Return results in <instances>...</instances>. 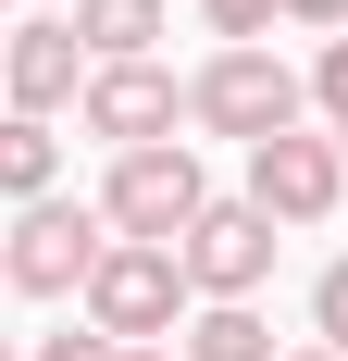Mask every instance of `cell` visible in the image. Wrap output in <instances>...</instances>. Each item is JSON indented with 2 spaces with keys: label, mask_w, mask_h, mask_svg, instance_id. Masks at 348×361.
Segmentation results:
<instances>
[{
  "label": "cell",
  "mask_w": 348,
  "mask_h": 361,
  "mask_svg": "<svg viewBox=\"0 0 348 361\" xmlns=\"http://www.w3.org/2000/svg\"><path fill=\"white\" fill-rule=\"evenodd\" d=\"M50 175H63V137L37 112H0V200H50Z\"/></svg>",
  "instance_id": "10"
},
{
  "label": "cell",
  "mask_w": 348,
  "mask_h": 361,
  "mask_svg": "<svg viewBox=\"0 0 348 361\" xmlns=\"http://www.w3.org/2000/svg\"><path fill=\"white\" fill-rule=\"evenodd\" d=\"M0 13H13V0H0Z\"/></svg>",
  "instance_id": "20"
},
{
  "label": "cell",
  "mask_w": 348,
  "mask_h": 361,
  "mask_svg": "<svg viewBox=\"0 0 348 361\" xmlns=\"http://www.w3.org/2000/svg\"><path fill=\"white\" fill-rule=\"evenodd\" d=\"M87 137H112V149H162L174 137V112H187V87H174L162 63H87Z\"/></svg>",
  "instance_id": "7"
},
{
  "label": "cell",
  "mask_w": 348,
  "mask_h": 361,
  "mask_svg": "<svg viewBox=\"0 0 348 361\" xmlns=\"http://www.w3.org/2000/svg\"><path fill=\"white\" fill-rule=\"evenodd\" d=\"M311 100H323V125L348 137V37H323V63H311Z\"/></svg>",
  "instance_id": "12"
},
{
  "label": "cell",
  "mask_w": 348,
  "mask_h": 361,
  "mask_svg": "<svg viewBox=\"0 0 348 361\" xmlns=\"http://www.w3.org/2000/svg\"><path fill=\"white\" fill-rule=\"evenodd\" d=\"M112 250V212L100 200H25V224H13V250H0V287H25V299H63L87 287Z\"/></svg>",
  "instance_id": "3"
},
{
  "label": "cell",
  "mask_w": 348,
  "mask_h": 361,
  "mask_svg": "<svg viewBox=\"0 0 348 361\" xmlns=\"http://www.w3.org/2000/svg\"><path fill=\"white\" fill-rule=\"evenodd\" d=\"M0 361H13V336H0Z\"/></svg>",
  "instance_id": "19"
},
{
  "label": "cell",
  "mask_w": 348,
  "mask_h": 361,
  "mask_svg": "<svg viewBox=\"0 0 348 361\" xmlns=\"http://www.w3.org/2000/svg\"><path fill=\"white\" fill-rule=\"evenodd\" d=\"M75 37H87V63H149L162 0H75Z\"/></svg>",
  "instance_id": "9"
},
{
  "label": "cell",
  "mask_w": 348,
  "mask_h": 361,
  "mask_svg": "<svg viewBox=\"0 0 348 361\" xmlns=\"http://www.w3.org/2000/svg\"><path fill=\"white\" fill-rule=\"evenodd\" d=\"M336 149H348V137H336Z\"/></svg>",
  "instance_id": "22"
},
{
  "label": "cell",
  "mask_w": 348,
  "mask_h": 361,
  "mask_svg": "<svg viewBox=\"0 0 348 361\" xmlns=\"http://www.w3.org/2000/svg\"><path fill=\"white\" fill-rule=\"evenodd\" d=\"M199 13H211V37H224V50H249V37L274 25V0H199Z\"/></svg>",
  "instance_id": "14"
},
{
  "label": "cell",
  "mask_w": 348,
  "mask_h": 361,
  "mask_svg": "<svg viewBox=\"0 0 348 361\" xmlns=\"http://www.w3.org/2000/svg\"><path fill=\"white\" fill-rule=\"evenodd\" d=\"M174 312H187V262L162 237H112L100 274H87V324L112 349H149V336H174Z\"/></svg>",
  "instance_id": "2"
},
{
  "label": "cell",
  "mask_w": 348,
  "mask_h": 361,
  "mask_svg": "<svg viewBox=\"0 0 348 361\" xmlns=\"http://www.w3.org/2000/svg\"><path fill=\"white\" fill-rule=\"evenodd\" d=\"M37 361H112V336H100V324H87V336H50Z\"/></svg>",
  "instance_id": "15"
},
{
  "label": "cell",
  "mask_w": 348,
  "mask_h": 361,
  "mask_svg": "<svg viewBox=\"0 0 348 361\" xmlns=\"http://www.w3.org/2000/svg\"><path fill=\"white\" fill-rule=\"evenodd\" d=\"M274 237H286V224L261 212V200H211V212L174 237V262H187V287H199V299H249L261 274H274Z\"/></svg>",
  "instance_id": "5"
},
{
  "label": "cell",
  "mask_w": 348,
  "mask_h": 361,
  "mask_svg": "<svg viewBox=\"0 0 348 361\" xmlns=\"http://www.w3.org/2000/svg\"><path fill=\"white\" fill-rule=\"evenodd\" d=\"M299 100H311V75H286L261 37H249V50H211V63L187 75V125H211V137H237V149L286 137V125H299Z\"/></svg>",
  "instance_id": "1"
},
{
  "label": "cell",
  "mask_w": 348,
  "mask_h": 361,
  "mask_svg": "<svg viewBox=\"0 0 348 361\" xmlns=\"http://www.w3.org/2000/svg\"><path fill=\"white\" fill-rule=\"evenodd\" d=\"M112 361H162V349H112Z\"/></svg>",
  "instance_id": "17"
},
{
  "label": "cell",
  "mask_w": 348,
  "mask_h": 361,
  "mask_svg": "<svg viewBox=\"0 0 348 361\" xmlns=\"http://www.w3.org/2000/svg\"><path fill=\"white\" fill-rule=\"evenodd\" d=\"M0 87H13V112H37V125L63 100H87V37H75V13H37V25L0 37Z\"/></svg>",
  "instance_id": "8"
},
{
  "label": "cell",
  "mask_w": 348,
  "mask_h": 361,
  "mask_svg": "<svg viewBox=\"0 0 348 361\" xmlns=\"http://www.w3.org/2000/svg\"><path fill=\"white\" fill-rule=\"evenodd\" d=\"M0 37H13V25H0Z\"/></svg>",
  "instance_id": "21"
},
{
  "label": "cell",
  "mask_w": 348,
  "mask_h": 361,
  "mask_svg": "<svg viewBox=\"0 0 348 361\" xmlns=\"http://www.w3.org/2000/svg\"><path fill=\"white\" fill-rule=\"evenodd\" d=\"M311 324H323V349L348 361V262H323V287H311Z\"/></svg>",
  "instance_id": "13"
},
{
  "label": "cell",
  "mask_w": 348,
  "mask_h": 361,
  "mask_svg": "<svg viewBox=\"0 0 348 361\" xmlns=\"http://www.w3.org/2000/svg\"><path fill=\"white\" fill-rule=\"evenodd\" d=\"M100 212H112V237H187V224L211 212V175H199V149L187 137H162V149H125L112 162V187H100Z\"/></svg>",
  "instance_id": "4"
},
{
  "label": "cell",
  "mask_w": 348,
  "mask_h": 361,
  "mask_svg": "<svg viewBox=\"0 0 348 361\" xmlns=\"http://www.w3.org/2000/svg\"><path fill=\"white\" fill-rule=\"evenodd\" d=\"M286 25H348V0H274Z\"/></svg>",
  "instance_id": "16"
},
{
  "label": "cell",
  "mask_w": 348,
  "mask_h": 361,
  "mask_svg": "<svg viewBox=\"0 0 348 361\" xmlns=\"http://www.w3.org/2000/svg\"><path fill=\"white\" fill-rule=\"evenodd\" d=\"M286 361H336V349H286Z\"/></svg>",
  "instance_id": "18"
},
{
  "label": "cell",
  "mask_w": 348,
  "mask_h": 361,
  "mask_svg": "<svg viewBox=\"0 0 348 361\" xmlns=\"http://www.w3.org/2000/svg\"><path fill=\"white\" fill-rule=\"evenodd\" d=\"M249 200H261L274 224H323V212L348 200V149L286 125V137H261V149H249Z\"/></svg>",
  "instance_id": "6"
},
{
  "label": "cell",
  "mask_w": 348,
  "mask_h": 361,
  "mask_svg": "<svg viewBox=\"0 0 348 361\" xmlns=\"http://www.w3.org/2000/svg\"><path fill=\"white\" fill-rule=\"evenodd\" d=\"M187 361H274V324L249 299H211L199 324H187Z\"/></svg>",
  "instance_id": "11"
}]
</instances>
